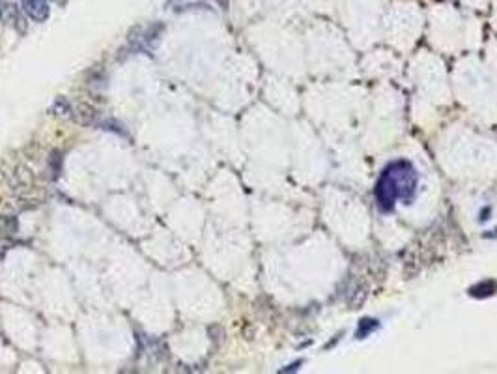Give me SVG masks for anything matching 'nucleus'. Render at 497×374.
I'll use <instances>...</instances> for the list:
<instances>
[{
  "mask_svg": "<svg viewBox=\"0 0 497 374\" xmlns=\"http://www.w3.org/2000/svg\"><path fill=\"white\" fill-rule=\"evenodd\" d=\"M23 10L32 21L43 23L49 17V4L47 0H23Z\"/></svg>",
  "mask_w": 497,
  "mask_h": 374,
  "instance_id": "obj_1",
  "label": "nucleus"
},
{
  "mask_svg": "<svg viewBox=\"0 0 497 374\" xmlns=\"http://www.w3.org/2000/svg\"><path fill=\"white\" fill-rule=\"evenodd\" d=\"M73 116H75L81 123H84V126H94V123L98 122L99 113L94 105L81 103V105H77V107L73 109Z\"/></svg>",
  "mask_w": 497,
  "mask_h": 374,
  "instance_id": "obj_2",
  "label": "nucleus"
},
{
  "mask_svg": "<svg viewBox=\"0 0 497 374\" xmlns=\"http://www.w3.org/2000/svg\"><path fill=\"white\" fill-rule=\"evenodd\" d=\"M10 10V6L6 4L4 0H0V19H4V15H6V11Z\"/></svg>",
  "mask_w": 497,
  "mask_h": 374,
  "instance_id": "obj_3",
  "label": "nucleus"
}]
</instances>
